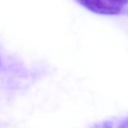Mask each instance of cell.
I'll return each mask as SVG.
<instances>
[{"instance_id":"cell-2","label":"cell","mask_w":128,"mask_h":128,"mask_svg":"<svg viewBox=\"0 0 128 128\" xmlns=\"http://www.w3.org/2000/svg\"><path fill=\"white\" fill-rule=\"evenodd\" d=\"M109 1L115 5H118V6H122L126 3H128V0H109Z\"/></svg>"},{"instance_id":"cell-3","label":"cell","mask_w":128,"mask_h":128,"mask_svg":"<svg viewBox=\"0 0 128 128\" xmlns=\"http://www.w3.org/2000/svg\"><path fill=\"white\" fill-rule=\"evenodd\" d=\"M0 63H1V59H0Z\"/></svg>"},{"instance_id":"cell-1","label":"cell","mask_w":128,"mask_h":128,"mask_svg":"<svg viewBox=\"0 0 128 128\" xmlns=\"http://www.w3.org/2000/svg\"><path fill=\"white\" fill-rule=\"evenodd\" d=\"M89 11L101 15H117L121 12V6L111 3L109 0H76Z\"/></svg>"}]
</instances>
